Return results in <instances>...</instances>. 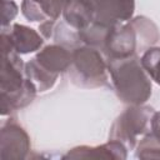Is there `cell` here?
Instances as JSON below:
<instances>
[{"instance_id": "5", "label": "cell", "mask_w": 160, "mask_h": 160, "mask_svg": "<svg viewBox=\"0 0 160 160\" xmlns=\"http://www.w3.org/2000/svg\"><path fill=\"white\" fill-rule=\"evenodd\" d=\"M68 72L71 82L79 88L96 89L109 84L108 62L104 54L89 45L82 44L71 50V64Z\"/></svg>"}, {"instance_id": "14", "label": "cell", "mask_w": 160, "mask_h": 160, "mask_svg": "<svg viewBox=\"0 0 160 160\" xmlns=\"http://www.w3.org/2000/svg\"><path fill=\"white\" fill-rule=\"evenodd\" d=\"M140 61L150 79L160 85V46L149 48L140 56Z\"/></svg>"}, {"instance_id": "3", "label": "cell", "mask_w": 160, "mask_h": 160, "mask_svg": "<svg viewBox=\"0 0 160 160\" xmlns=\"http://www.w3.org/2000/svg\"><path fill=\"white\" fill-rule=\"evenodd\" d=\"M112 89L124 104L142 105L151 96V79L141 65L140 56L106 60Z\"/></svg>"}, {"instance_id": "17", "label": "cell", "mask_w": 160, "mask_h": 160, "mask_svg": "<svg viewBox=\"0 0 160 160\" xmlns=\"http://www.w3.org/2000/svg\"><path fill=\"white\" fill-rule=\"evenodd\" d=\"M58 20H45L39 25V32L44 39H51Z\"/></svg>"}, {"instance_id": "15", "label": "cell", "mask_w": 160, "mask_h": 160, "mask_svg": "<svg viewBox=\"0 0 160 160\" xmlns=\"http://www.w3.org/2000/svg\"><path fill=\"white\" fill-rule=\"evenodd\" d=\"M135 158L138 159H160V142L151 131L146 132L136 144Z\"/></svg>"}, {"instance_id": "1", "label": "cell", "mask_w": 160, "mask_h": 160, "mask_svg": "<svg viewBox=\"0 0 160 160\" xmlns=\"http://www.w3.org/2000/svg\"><path fill=\"white\" fill-rule=\"evenodd\" d=\"M38 92L35 84L25 75V62L11 48L9 41L1 36V115H11L26 108L32 102Z\"/></svg>"}, {"instance_id": "6", "label": "cell", "mask_w": 160, "mask_h": 160, "mask_svg": "<svg viewBox=\"0 0 160 160\" xmlns=\"http://www.w3.org/2000/svg\"><path fill=\"white\" fill-rule=\"evenodd\" d=\"M155 110L148 105H129L112 122L109 140L122 142L128 150L136 148L140 136L150 131L151 118Z\"/></svg>"}, {"instance_id": "2", "label": "cell", "mask_w": 160, "mask_h": 160, "mask_svg": "<svg viewBox=\"0 0 160 160\" xmlns=\"http://www.w3.org/2000/svg\"><path fill=\"white\" fill-rule=\"evenodd\" d=\"M159 39L160 32L156 24L140 15L112 26L108 32L101 52L106 60L125 59L155 46Z\"/></svg>"}, {"instance_id": "18", "label": "cell", "mask_w": 160, "mask_h": 160, "mask_svg": "<svg viewBox=\"0 0 160 160\" xmlns=\"http://www.w3.org/2000/svg\"><path fill=\"white\" fill-rule=\"evenodd\" d=\"M150 131L155 136V139L160 142V111H155L151 118L150 124Z\"/></svg>"}, {"instance_id": "12", "label": "cell", "mask_w": 160, "mask_h": 160, "mask_svg": "<svg viewBox=\"0 0 160 160\" xmlns=\"http://www.w3.org/2000/svg\"><path fill=\"white\" fill-rule=\"evenodd\" d=\"M62 20L80 31L94 22V14L88 0H69L62 11Z\"/></svg>"}, {"instance_id": "10", "label": "cell", "mask_w": 160, "mask_h": 160, "mask_svg": "<svg viewBox=\"0 0 160 160\" xmlns=\"http://www.w3.org/2000/svg\"><path fill=\"white\" fill-rule=\"evenodd\" d=\"M128 158V148L116 140H109L98 146L81 145L70 149L62 159H118L124 160Z\"/></svg>"}, {"instance_id": "9", "label": "cell", "mask_w": 160, "mask_h": 160, "mask_svg": "<svg viewBox=\"0 0 160 160\" xmlns=\"http://www.w3.org/2000/svg\"><path fill=\"white\" fill-rule=\"evenodd\" d=\"M1 36H4L11 48L19 54L25 55L40 50L44 45V38L35 29L22 25L11 24L8 28H1Z\"/></svg>"}, {"instance_id": "16", "label": "cell", "mask_w": 160, "mask_h": 160, "mask_svg": "<svg viewBox=\"0 0 160 160\" xmlns=\"http://www.w3.org/2000/svg\"><path fill=\"white\" fill-rule=\"evenodd\" d=\"M18 12L19 8L14 0H1V28L10 26Z\"/></svg>"}, {"instance_id": "13", "label": "cell", "mask_w": 160, "mask_h": 160, "mask_svg": "<svg viewBox=\"0 0 160 160\" xmlns=\"http://www.w3.org/2000/svg\"><path fill=\"white\" fill-rule=\"evenodd\" d=\"M52 39L56 44L62 45L70 50L82 45L79 38V31L72 29L70 25H68L64 20H58L55 29H54V34H52Z\"/></svg>"}, {"instance_id": "4", "label": "cell", "mask_w": 160, "mask_h": 160, "mask_svg": "<svg viewBox=\"0 0 160 160\" xmlns=\"http://www.w3.org/2000/svg\"><path fill=\"white\" fill-rule=\"evenodd\" d=\"M71 64V50L56 42L46 45L28 62H25V75L30 79L39 92L50 90L59 75L69 70Z\"/></svg>"}, {"instance_id": "8", "label": "cell", "mask_w": 160, "mask_h": 160, "mask_svg": "<svg viewBox=\"0 0 160 160\" xmlns=\"http://www.w3.org/2000/svg\"><path fill=\"white\" fill-rule=\"evenodd\" d=\"M94 22L102 26H115L129 21L135 11V0H88Z\"/></svg>"}, {"instance_id": "11", "label": "cell", "mask_w": 160, "mask_h": 160, "mask_svg": "<svg viewBox=\"0 0 160 160\" xmlns=\"http://www.w3.org/2000/svg\"><path fill=\"white\" fill-rule=\"evenodd\" d=\"M69 0H22L21 14L32 22L45 20H59Z\"/></svg>"}, {"instance_id": "7", "label": "cell", "mask_w": 160, "mask_h": 160, "mask_svg": "<svg viewBox=\"0 0 160 160\" xmlns=\"http://www.w3.org/2000/svg\"><path fill=\"white\" fill-rule=\"evenodd\" d=\"M30 150L31 141L26 130L12 118L4 121L0 129V159L22 160Z\"/></svg>"}]
</instances>
